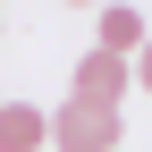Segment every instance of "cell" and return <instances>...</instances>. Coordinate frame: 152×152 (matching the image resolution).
Segmentation results:
<instances>
[{"instance_id":"obj_1","label":"cell","mask_w":152,"mask_h":152,"mask_svg":"<svg viewBox=\"0 0 152 152\" xmlns=\"http://www.w3.org/2000/svg\"><path fill=\"white\" fill-rule=\"evenodd\" d=\"M42 144H59V152H118V144H127V118L68 93V102L51 110V135H42Z\"/></svg>"},{"instance_id":"obj_2","label":"cell","mask_w":152,"mask_h":152,"mask_svg":"<svg viewBox=\"0 0 152 152\" xmlns=\"http://www.w3.org/2000/svg\"><path fill=\"white\" fill-rule=\"evenodd\" d=\"M127 85H135V68L127 59H110V51H85V59H76V102H102V110H118L127 102Z\"/></svg>"},{"instance_id":"obj_3","label":"cell","mask_w":152,"mask_h":152,"mask_svg":"<svg viewBox=\"0 0 152 152\" xmlns=\"http://www.w3.org/2000/svg\"><path fill=\"white\" fill-rule=\"evenodd\" d=\"M51 135V110H34V102H0V152H42Z\"/></svg>"},{"instance_id":"obj_4","label":"cell","mask_w":152,"mask_h":152,"mask_svg":"<svg viewBox=\"0 0 152 152\" xmlns=\"http://www.w3.org/2000/svg\"><path fill=\"white\" fill-rule=\"evenodd\" d=\"M93 51H110V59H135L144 51V9H118V0H102V42Z\"/></svg>"},{"instance_id":"obj_5","label":"cell","mask_w":152,"mask_h":152,"mask_svg":"<svg viewBox=\"0 0 152 152\" xmlns=\"http://www.w3.org/2000/svg\"><path fill=\"white\" fill-rule=\"evenodd\" d=\"M127 68H135V85L152 93V34H144V51H135V59H127Z\"/></svg>"},{"instance_id":"obj_6","label":"cell","mask_w":152,"mask_h":152,"mask_svg":"<svg viewBox=\"0 0 152 152\" xmlns=\"http://www.w3.org/2000/svg\"><path fill=\"white\" fill-rule=\"evenodd\" d=\"M68 9H102V0H68Z\"/></svg>"},{"instance_id":"obj_7","label":"cell","mask_w":152,"mask_h":152,"mask_svg":"<svg viewBox=\"0 0 152 152\" xmlns=\"http://www.w3.org/2000/svg\"><path fill=\"white\" fill-rule=\"evenodd\" d=\"M0 34H9V17H0Z\"/></svg>"},{"instance_id":"obj_8","label":"cell","mask_w":152,"mask_h":152,"mask_svg":"<svg viewBox=\"0 0 152 152\" xmlns=\"http://www.w3.org/2000/svg\"><path fill=\"white\" fill-rule=\"evenodd\" d=\"M0 9H9V0H0Z\"/></svg>"}]
</instances>
